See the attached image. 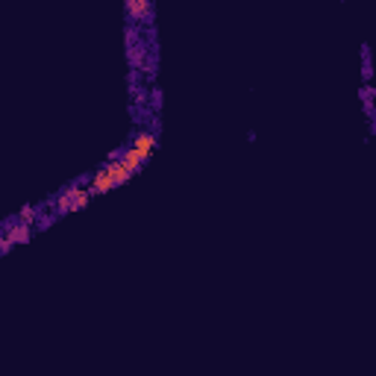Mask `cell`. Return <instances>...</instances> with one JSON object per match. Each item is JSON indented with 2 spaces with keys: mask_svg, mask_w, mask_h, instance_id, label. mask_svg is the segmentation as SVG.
<instances>
[{
  "mask_svg": "<svg viewBox=\"0 0 376 376\" xmlns=\"http://www.w3.org/2000/svg\"><path fill=\"white\" fill-rule=\"evenodd\" d=\"M88 197L91 191L88 188H80V186H73V188H65L56 200H54V212L56 215H68V212H77L88 203Z\"/></svg>",
  "mask_w": 376,
  "mask_h": 376,
  "instance_id": "cell-2",
  "label": "cell"
},
{
  "mask_svg": "<svg viewBox=\"0 0 376 376\" xmlns=\"http://www.w3.org/2000/svg\"><path fill=\"white\" fill-rule=\"evenodd\" d=\"M127 9H130L133 15H147V12H150V4H147V0H141V4H138V0H130Z\"/></svg>",
  "mask_w": 376,
  "mask_h": 376,
  "instance_id": "cell-5",
  "label": "cell"
},
{
  "mask_svg": "<svg viewBox=\"0 0 376 376\" xmlns=\"http://www.w3.org/2000/svg\"><path fill=\"white\" fill-rule=\"evenodd\" d=\"M27 238H30V227H27V223H21V227H12V230L6 233V238H4V241H6V247H9V244L27 241Z\"/></svg>",
  "mask_w": 376,
  "mask_h": 376,
  "instance_id": "cell-4",
  "label": "cell"
},
{
  "mask_svg": "<svg viewBox=\"0 0 376 376\" xmlns=\"http://www.w3.org/2000/svg\"><path fill=\"white\" fill-rule=\"evenodd\" d=\"M33 215H36L33 206H24V209H21V220H33Z\"/></svg>",
  "mask_w": 376,
  "mask_h": 376,
  "instance_id": "cell-6",
  "label": "cell"
},
{
  "mask_svg": "<svg viewBox=\"0 0 376 376\" xmlns=\"http://www.w3.org/2000/svg\"><path fill=\"white\" fill-rule=\"evenodd\" d=\"M153 150H156V136H153V133H138V136L133 138L130 147L121 150L118 162H121L123 171H127V177H133V173H136L150 156H153Z\"/></svg>",
  "mask_w": 376,
  "mask_h": 376,
  "instance_id": "cell-1",
  "label": "cell"
},
{
  "mask_svg": "<svg viewBox=\"0 0 376 376\" xmlns=\"http://www.w3.org/2000/svg\"><path fill=\"white\" fill-rule=\"evenodd\" d=\"M112 188H118L115 162H106V165H100V171L94 173V180H91V186H88V191H91V194H106V191H112Z\"/></svg>",
  "mask_w": 376,
  "mask_h": 376,
  "instance_id": "cell-3",
  "label": "cell"
}]
</instances>
